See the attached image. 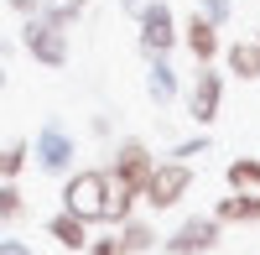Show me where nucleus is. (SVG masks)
Masks as SVG:
<instances>
[{
	"label": "nucleus",
	"mask_w": 260,
	"mask_h": 255,
	"mask_svg": "<svg viewBox=\"0 0 260 255\" xmlns=\"http://www.w3.org/2000/svg\"><path fill=\"white\" fill-rule=\"evenodd\" d=\"M192 187V172L182 162H167V167H151V177H146V187H141V198L151 203V208H172L182 193Z\"/></svg>",
	"instance_id": "nucleus-1"
},
{
	"label": "nucleus",
	"mask_w": 260,
	"mask_h": 255,
	"mask_svg": "<svg viewBox=\"0 0 260 255\" xmlns=\"http://www.w3.org/2000/svg\"><path fill=\"white\" fill-rule=\"evenodd\" d=\"M229 16V0H208V21H224Z\"/></svg>",
	"instance_id": "nucleus-18"
},
{
	"label": "nucleus",
	"mask_w": 260,
	"mask_h": 255,
	"mask_svg": "<svg viewBox=\"0 0 260 255\" xmlns=\"http://www.w3.org/2000/svg\"><path fill=\"white\" fill-rule=\"evenodd\" d=\"M187 47H192L198 62H213V52H219V21L192 16V21H187Z\"/></svg>",
	"instance_id": "nucleus-9"
},
{
	"label": "nucleus",
	"mask_w": 260,
	"mask_h": 255,
	"mask_svg": "<svg viewBox=\"0 0 260 255\" xmlns=\"http://www.w3.org/2000/svg\"><path fill=\"white\" fill-rule=\"evenodd\" d=\"M172 37H177V31H172V11H167V6H151L146 21H141V47L161 57V52L172 47Z\"/></svg>",
	"instance_id": "nucleus-7"
},
{
	"label": "nucleus",
	"mask_w": 260,
	"mask_h": 255,
	"mask_svg": "<svg viewBox=\"0 0 260 255\" xmlns=\"http://www.w3.org/2000/svg\"><path fill=\"white\" fill-rule=\"evenodd\" d=\"M219 99H224V78H219V73H208V62H203V73L192 78V104H187L192 120L208 125L213 115H219Z\"/></svg>",
	"instance_id": "nucleus-4"
},
{
	"label": "nucleus",
	"mask_w": 260,
	"mask_h": 255,
	"mask_svg": "<svg viewBox=\"0 0 260 255\" xmlns=\"http://www.w3.org/2000/svg\"><path fill=\"white\" fill-rule=\"evenodd\" d=\"M255 42H260V37H255Z\"/></svg>",
	"instance_id": "nucleus-20"
},
{
	"label": "nucleus",
	"mask_w": 260,
	"mask_h": 255,
	"mask_svg": "<svg viewBox=\"0 0 260 255\" xmlns=\"http://www.w3.org/2000/svg\"><path fill=\"white\" fill-rule=\"evenodd\" d=\"M229 73L234 78H260V42H234L229 47Z\"/></svg>",
	"instance_id": "nucleus-10"
},
{
	"label": "nucleus",
	"mask_w": 260,
	"mask_h": 255,
	"mask_svg": "<svg viewBox=\"0 0 260 255\" xmlns=\"http://www.w3.org/2000/svg\"><path fill=\"white\" fill-rule=\"evenodd\" d=\"M125 245H130V255H141V250H151L156 245V235H151V224H125V235H120Z\"/></svg>",
	"instance_id": "nucleus-13"
},
{
	"label": "nucleus",
	"mask_w": 260,
	"mask_h": 255,
	"mask_svg": "<svg viewBox=\"0 0 260 255\" xmlns=\"http://www.w3.org/2000/svg\"><path fill=\"white\" fill-rule=\"evenodd\" d=\"M213 245H219V219H187L177 235L167 240L172 255H203V250H213Z\"/></svg>",
	"instance_id": "nucleus-3"
},
{
	"label": "nucleus",
	"mask_w": 260,
	"mask_h": 255,
	"mask_svg": "<svg viewBox=\"0 0 260 255\" xmlns=\"http://www.w3.org/2000/svg\"><path fill=\"white\" fill-rule=\"evenodd\" d=\"M21 156H26L21 146H11V151H0V177H16V172H21Z\"/></svg>",
	"instance_id": "nucleus-16"
},
{
	"label": "nucleus",
	"mask_w": 260,
	"mask_h": 255,
	"mask_svg": "<svg viewBox=\"0 0 260 255\" xmlns=\"http://www.w3.org/2000/svg\"><path fill=\"white\" fill-rule=\"evenodd\" d=\"M229 187H234V193H260V162L255 156L229 162Z\"/></svg>",
	"instance_id": "nucleus-11"
},
{
	"label": "nucleus",
	"mask_w": 260,
	"mask_h": 255,
	"mask_svg": "<svg viewBox=\"0 0 260 255\" xmlns=\"http://www.w3.org/2000/svg\"><path fill=\"white\" fill-rule=\"evenodd\" d=\"M151 167H156V162H151L146 146H141V141H125V146H120V156H115V177H125V182L141 193L146 177H151Z\"/></svg>",
	"instance_id": "nucleus-5"
},
{
	"label": "nucleus",
	"mask_w": 260,
	"mask_h": 255,
	"mask_svg": "<svg viewBox=\"0 0 260 255\" xmlns=\"http://www.w3.org/2000/svg\"><path fill=\"white\" fill-rule=\"evenodd\" d=\"M130 208H136V187H130L125 177H115V172H104V224H125L130 219Z\"/></svg>",
	"instance_id": "nucleus-6"
},
{
	"label": "nucleus",
	"mask_w": 260,
	"mask_h": 255,
	"mask_svg": "<svg viewBox=\"0 0 260 255\" xmlns=\"http://www.w3.org/2000/svg\"><path fill=\"white\" fill-rule=\"evenodd\" d=\"M151 94H156V99H172V68H167V62L151 68Z\"/></svg>",
	"instance_id": "nucleus-15"
},
{
	"label": "nucleus",
	"mask_w": 260,
	"mask_h": 255,
	"mask_svg": "<svg viewBox=\"0 0 260 255\" xmlns=\"http://www.w3.org/2000/svg\"><path fill=\"white\" fill-rule=\"evenodd\" d=\"M78 6H89V0H62V11H78Z\"/></svg>",
	"instance_id": "nucleus-19"
},
{
	"label": "nucleus",
	"mask_w": 260,
	"mask_h": 255,
	"mask_svg": "<svg viewBox=\"0 0 260 255\" xmlns=\"http://www.w3.org/2000/svg\"><path fill=\"white\" fill-rule=\"evenodd\" d=\"M94 255H130V245H125V240H99Z\"/></svg>",
	"instance_id": "nucleus-17"
},
{
	"label": "nucleus",
	"mask_w": 260,
	"mask_h": 255,
	"mask_svg": "<svg viewBox=\"0 0 260 255\" xmlns=\"http://www.w3.org/2000/svg\"><path fill=\"white\" fill-rule=\"evenodd\" d=\"M213 219H219V224H260V193H234V198H219Z\"/></svg>",
	"instance_id": "nucleus-8"
},
{
	"label": "nucleus",
	"mask_w": 260,
	"mask_h": 255,
	"mask_svg": "<svg viewBox=\"0 0 260 255\" xmlns=\"http://www.w3.org/2000/svg\"><path fill=\"white\" fill-rule=\"evenodd\" d=\"M68 214H78V219L104 214V172H78L68 182Z\"/></svg>",
	"instance_id": "nucleus-2"
},
{
	"label": "nucleus",
	"mask_w": 260,
	"mask_h": 255,
	"mask_svg": "<svg viewBox=\"0 0 260 255\" xmlns=\"http://www.w3.org/2000/svg\"><path fill=\"white\" fill-rule=\"evenodd\" d=\"M52 240L62 245V250H83L89 240H83V219L78 214H57L52 219Z\"/></svg>",
	"instance_id": "nucleus-12"
},
{
	"label": "nucleus",
	"mask_w": 260,
	"mask_h": 255,
	"mask_svg": "<svg viewBox=\"0 0 260 255\" xmlns=\"http://www.w3.org/2000/svg\"><path fill=\"white\" fill-rule=\"evenodd\" d=\"M26 214V203H21L16 187H0V219H21Z\"/></svg>",
	"instance_id": "nucleus-14"
}]
</instances>
